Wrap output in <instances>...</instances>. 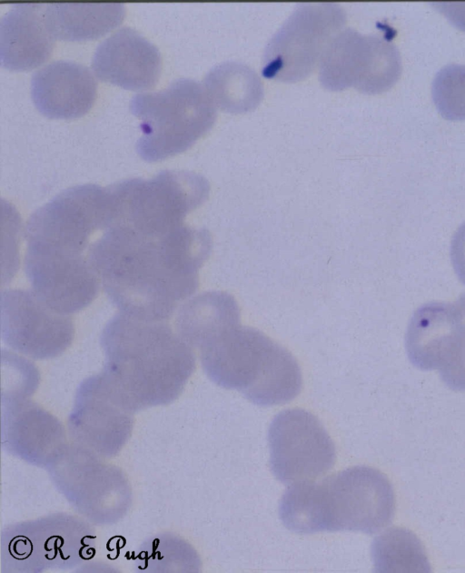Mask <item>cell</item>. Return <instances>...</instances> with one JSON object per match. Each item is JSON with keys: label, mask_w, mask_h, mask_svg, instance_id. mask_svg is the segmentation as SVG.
<instances>
[{"label": "cell", "mask_w": 465, "mask_h": 573, "mask_svg": "<svg viewBox=\"0 0 465 573\" xmlns=\"http://www.w3.org/2000/svg\"><path fill=\"white\" fill-rule=\"evenodd\" d=\"M212 250L203 228L110 218L90 259L110 301L125 315L165 321L199 286Z\"/></svg>", "instance_id": "6da1fadb"}, {"label": "cell", "mask_w": 465, "mask_h": 573, "mask_svg": "<svg viewBox=\"0 0 465 573\" xmlns=\"http://www.w3.org/2000/svg\"><path fill=\"white\" fill-rule=\"evenodd\" d=\"M100 344L103 373L130 409L173 401L195 367L192 347L165 321L119 313L104 326Z\"/></svg>", "instance_id": "7a4b0ae2"}, {"label": "cell", "mask_w": 465, "mask_h": 573, "mask_svg": "<svg viewBox=\"0 0 465 573\" xmlns=\"http://www.w3.org/2000/svg\"><path fill=\"white\" fill-rule=\"evenodd\" d=\"M291 511L302 534L342 530L374 534L391 522L395 495L384 474L358 466L321 481L296 484Z\"/></svg>", "instance_id": "3957f363"}, {"label": "cell", "mask_w": 465, "mask_h": 573, "mask_svg": "<svg viewBox=\"0 0 465 573\" xmlns=\"http://www.w3.org/2000/svg\"><path fill=\"white\" fill-rule=\"evenodd\" d=\"M203 370L217 385L259 406L293 399L302 372L293 356L262 332L241 324L199 349Z\"/></svg>", "instance_id": "277c9868"}, {"label": "cell", "mask_w": 465, "mask_h": 573, "mask_svg": "<svg viewBox=\"0 0 465 573\" xmlns=\"http://www.w3.org/2000/svg\"><path fill=\"white\" fill-rule=\"evenodd\" d=\"M130 111L142 120L136 151L147 162L186 151L216 118V106L204 85L189 78H179L161 91L134 96Z\"/></svg>", "instance_id": "5b68a950"}, {"label": "cell", "mask_w": 465, "mask_h": 573, "mask_svg": "<svg viewBox=\"0 0 465 573\" xmlns=\"http://www.w3.org/2000/svg\"><path fill=\"white\" fill-rule=\"evenodd\" d=\"M345 22L346 14L338 4L298 5L267 44L262 75L283 82L307 77Z\"/></svg>", "instance_id": "8992f818"}, {"label": "cell", "mask_w": 465, "mask_h": 573, "mask_svg": "<svg viewBox=\"0 0 465 573\" xmlns=\"http://www.w3.org/2000/svg\"><path fill=\"white\" fill-rule=\"evenodd\" d=\"M406 351L421 370H439L452 390H465V295L419 307L409 323Z\"/></svg>", "instance_id": "52a82bcc"}, {"label": "cell", "mask_w": 465, "mask_h": 573, "mask_svg": "<svg viewBox=\"0 0 465 573\" xmlns=\"http://www.w3.org/2000/svg\"><path fill=\"white\" fill-rule=\"evenodd\" d=\"M401 72V55L390 39L348 28L327 48L319 77L329 90L354 87L365 94H380L397 82Z\"/></svg>", "instance_id": "ba28073f"}, {"label": "cell", "mask_w": 465, "mask_h": 573, "mask_svg": "<svg viewBox=\"0 0 465 573\" xmlns=\"http://www.w3.org/2000/svg\"><path fill=\"white\" fill-rule=\"evenodd\" d=\"M270 465L284 484L312 480L335 462L334 444L320 420L301 409L277 414L269 427Z\"/></svg>", "instance_id": "9c48e42d"}, {"label": "cell", "mask_w": 465, "mask_h": 573, "mask_svg": "<svg viewBox=\"0 0 465 573\" xmlns=\"http://www.w3.org/2000/svg\"><path fill=\"white\" fill-rule=\"evenodd\" d=\"M1 336L14 350L35 359L60 356L72 344L74 326L34 291L7 289L1 294Z\"/></svg>", "instance_id": "30bf717a"}, {"label": "cell", "mask_w": 465, "mask_h": 573, "mask_svg": "<svg viewBox=\"0 0 465 573\" xmlns=\"http://www.w3.org/2000/svg\"><path fill=\"white\" fill-rule=\"evenodd\" d=\"M130 409L102 373L81 385L70 417L74 437L104 450H114L127 439L133 419Z\"/></svg>", "instance_id": "8fae6325"}, {"label": "cell", "mask_w": 465, "mask_h": 573, "mask_svg": "<svg viewBox=\"0 0 465 573\" xmlns=\"http://www.w3.org/2000/svg\"><path fill=\"white\" fill-rule=\"evenodd\" d=\"M92 68L100 80L128 90H146L160 77L162 57L138 31L123 27L99 44Z\"/></svg>", "instance_id": "7c38bea8"}, {"label": "cell", "mask_w": 465, "mask_h": 573, "mask_svg": "<svg viewBox=\"0 0 465 573\" xmlns=\"http://www.w3.org/2000/svg\"><path fill=\"white\" fill-rule=\"evenodd\" d=\"M97 83L84 65L56 60L40 68L32 76V100L49 118L72 119L85 115L93 106Z\"/></svg>", "instance_id": "4fadbf2b"}, {"label": "cell", "mask_w": 465, "mask_h": 573, "mask_svg": "<svg viewBox=\"0 0 465 573\" xmlns=\"http://www.w3.org/2000/svg\"><path fill=\"white\" fill-rule=\"evenodd\" d=\"M45 5H14L0 21L2 66L26 71L44 64L51 55L54 38L45 19Z\"/></svg>", "instance_id": "5bb4252c"}, {"label": "cell", "mask_w": 465, "mask_h": 573, "mask_svg": "<svg viewBox=\"0 0 465 573\" xmlns=\"http://www.w3.org/2000/svg\"><path fill=\"white\" fill-rule=\"evenodd\" d=\"M178 335L200 349L223 332L240 325V309L234 297L223 291L199 294L184 304L175 320Z\"/></svg>", "instance_id": "9a60e30c"}, {"label": "cell", "mask_w": 465, "mask_h": 573, "mask_svg": "<svg viewBox=\"0 0 465 573\" xmlns=\"http://www.w3.org/2000/svg\"><path fill=\"white\" fill-rule=\"evenodd\" d=\"M125 15L121 3H52L45 19L54 39L85 41L99 38L118 26Z\"/></svg>", "instance_id": "2e32d148"}, {"label": "cell", "mask_w": 465, "mask_h": 573, "mask_svg": "<svg viewBox=\"0 0 465 573\" xmlns=\"http://www.w3.org/2000/svg\"><path fill=\"white\" fill-rule=\"evenodd\" d=\"M203 85L215 106L228 113L251 111L263 96L257 74L240 62H224L212 68Z\"/></svg>", "instance_id": "e0dca14e"}, {"label": "cell", "mask_w": 465, "mask_h": 573, "mask_svg": "<svg viewBox=\"0 0 465 573\" xmlns=\"http://www.w3.org/2000/svg\"><path fill=\"white\" fill-rule=\"evenodd\" d=\"M5 428L6 442L22 450L52 447L61 441L64 434L54 417L28 402L8 408Z\"/></svg>", "instance_id": "ac0fdd59"}, {"label": "cell", "mask_w": 465, "mask_h": 573, "mask_svg": "<svg viewBox=\"0 0 465 573\" xmlns=\"http://www.w3.org/2000/svg\"><path fill=\"white\" fill-rule=\"evenodd\" d=\"M376 572H430L424 548L411 531L392 528L378 536L371 547Z\"/></svg>", "instance_id": "d6986e66"}, {"label": "cell", "mask_w": 465, "mask_h": 573, "mask_svg": "<svg viewBox=\"0 0 465 573\" xmlns=\"http://www.w3.org/2000/svg\"><path fill=\"white\" fill-rule=\"evenodd\" d=\"M432 98L439 113L449 120H465V65L442 67L432 82Z\"/></svg>", "instance_id": "ffe728a7"}, {"label": "cell", "mask_w": 465, "mask_h": 573, "mask_svg": "<svg viewBox=\"0 0 465 573\" xmlns=\"http://www.w3.org/2000/svg\"><path fill=\"white\" fill-rule=\"evenodd\" d=\"M450 258L459 279L465 285V223L458 228L451 239Z\"/></svg>", "instance_id": "44dd1931"}, {"label": "cell", "mask_w": 465, "mask_h": 573, "mask_svg": "<svg viewBox=\"0 0 465 573\" xmlns=\"http://www.w3.org/2000/svg\"><path fill=\"white\" fill-rule=\"evenodd\" d=\"M433 5L458 28L465 31V4L436 3Z\"/></svg>", "instance_id": "7402d4cb"}]
</instances>
